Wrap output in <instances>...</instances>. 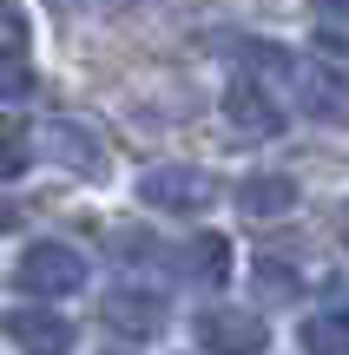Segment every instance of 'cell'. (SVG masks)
I'll list each match as a JSON object with an SVG mask.
<instances>
[{
    "instance_id": "cell-1",
    "label": "cell",
    "mask_w": 349,
    "mask_h": 355,
    "mask_svg": "<svg viewBox=\"0 0 349 355\" xmlns=\"http://www.w3.org/2000/svg\"><path fill=\"white\" fill-rule=\"evenodd\" d=\"M250 66L257 73H271L277 86H284V99L297 105L303 119H316V125H349V79L337 73V60H323V53H284L271 46V40H250Z\"/></svg>"
},
{
    "instance_id": "cell-2",
    "label": "cell",
    "mask_w": 349,
    "mask_h": 355,
    "mask_svg": "<svg viewBox=\"0 0 349 355\" xmlns=\"http://www.w3.org/2000/svg\"><path fill=\"white\" fill-rule=\"evenodd\" d=\"M13 290L33 296V303H53V296H79L86 290V257L73 243H33V250L13 263Z\"/></svg>"
},
{
    "instance_id": "cell-3",
    "label": "cell",
    "mask_w": 349,
    "mask_h": 355,
    "mask_svg": "<svg viewBox=\"0 0 349 355\" xmlns=\"http://www.w3.org/2000/svg\"><path fill=\"white\" fill-rule=\"evenodd\" d=\"M139 204H152V211H211L218 204V178H211L205 165H152L139 178Z\"/></svg>"
},
{
    "instance_id": "cell-4",
    "label": "cell",
    "mask_w": 349,
    "mask_h": 355,
    "mask_svg": "<svg viewBox=\"0 0 349 355\" xmlns=\"http://www.w3.org/2000/svg\"><path fill=\"white\" fill-rule=\"evenodd\" d=\"M224 125H231L244 145H264V139H277V132L290 125V112L264 92L257 73H237L231 86H224Z\"/></svg>"
},
{
    "instance_id": "cell-5",
    "label": "cell",
    "mask_w": 349,
    "mask_h": 355,
    "mask_svg": "<svg viewBox=\"0 0 349 355\" xmlns=\"http://www.w3.org/2000/svg\"><path fill=\"white\" fill-rule=\"evenodd\" d=\"M40 152H46L60 171L86 178V184L105 178V139L92 125H79V119H46V125H40Z\"/></svg>"
},
{
    "instance_id": "cell-6",
    "label": "cell",
    "mask_w": 349,
    "mask_h": 355,
    "mask_svg": "<svg viewBox=\"0 0 349 355\" xmlns=\"http://www.w3.org/2000/svg\"><path fill=\"white\" fill-rule=\"evenodd\" d=\"M99 322H105L112 336H132V343H152V336H165L171 309H165V296H158V290H139V283H119V290H105V303H99Z\"/></svg>"
},
{
    "instance_id": "cell-7",
    "label": "cell",
    "mask_w": 349,
    "mask_h": 355,
    "mask_svg": "<svg viewBox=\"0 0 349 355\" xmlns=\"http://www.w3.org/2000/svg\"><path fill=\"white\" fill-rule=\"evenodd\" d=\"M191 336L211 355H264L271 349V329H264V316H250V309H198Z\"/></svg>"
},
{
    "instance_id": "cell-8",
    "label": "cell",
    "mask_w": 349,
    "mask_h": 355,
    "mask_svg": "<svg viewBox=\"0 0 349 355\" xmlns=\"http://www.w3.org/2000/svg\"><path fill=\"white\" fill-rule=\"evenodd\" d=\"M7 336L20 343V355H73V322L53 316L46 303H20V309H7Z\"/></svg>"
},
{
    "instance_id": "cell-9",
    "label": "cell",
    "mask_w": 349,
    "mask_h": 355,
    "mask_svg": "<svg viewBox=\"0 0 349 355\" xmlns=\"http://www.w3.org/2000/svg\"><path fill=\"white\" fill-rule=\"evenodd\" d=\"M237 211H244V217H290V211H297V178L250 171L244 184H237Z\"/></svg>"
},
{
    "instance_id": "cell-10",
    "label": "cell",
    "mask_w": 349,
    "mask_h": 355,
    "mask_svg": "<svg viewBox=\"0 0 349 355\" xmlns=\"http://www.w3.org/2000/svg\"><path fill=\"white\" fill-rule=\"evenodd\" d=\"M178 270L191 283H231V243H224L218 230H198V237L178 250Z\"/></svg>"
},
{
    "instance_id": "cell-11",
    "label": "cell",
    "mask_w": 349,
    "mask_h": 355,
    "mask_svg": "<svg viewBox=\"0 0 349 355\" xmlns=\"http://www.w3.org/2000/svg\"><path fill=\"white\" fill-rule=\"evenodd\" d=\"M297 343H303V355H349V309H323V316H303Z\"/></svg>"
},
{
    "instance_id": "cell-12",
    "label": "cell",
    "mask_w": 349,
    "mask_h": 355,
    "mask_svg": "<svg viewBox=\"0 0 349 355\" xmlns=\"http://www.w3.org/2000/svg\"><path fill=\"white\" fill-rule=\"evenodd\" d=\"M33 92H40L33 66H26L20 53H0V105H26Z\"/></svg>"
},
{
    "instance_id": "cell-13",
    "label": "cell",
    "mask_w": 349,
    "mask_h": 355,
    "mask_svg": "<svg viewBox=\"0 0 349 355\" xmlns=\"http://www.w3.org/2000/svg\"><path fill=\"white\" fill-rule=\"evenodd\" d=\"M26 158H33V145H26V132L0 119V178H20V171H26Z\"/></svg>"
},
{
    "instance_id": "cell-14",
    "label": "cell",
    "mask_w": 349,
    "mask_h": 355,
    "mask_svg": "<svg viewBox=\"0 0 349 355\" xmlns=\"http://www.w3.org/2000/svg\"><path fill=\"white\" fill-rule=\"evenodd\" d=\"M257 283H264V296H297V277L277 257H257Z\"/></svg>"
},
{
    "instance_id": "cell-15",
    "label": "cell",
    "mask_w": 349,
    "mask_h": 355,
    "mask_svg": "<svg viewBox=\"0 0 349 355\" xmlns=\"http://www.w3.org/2000/svg\"><path fill=\"white\" fill-rule=\"evenodd\" d=\"M26 46V20L13 7H0V53H20Z\"/></svg>"
},
{
    "instance_id": "cell-16",
    "label": "cell",
    "mask_w": 349,
    "mask_h": 355,
    "mask_svg": "<svg viewBox=\"0 0 349 355\" xmlns=\"http://www.w3.org/2000/svg\"><path fill=\"white\" fill-rule=\"evenodd\" d=\"M112 250H119V257H158V243L145 237V230H139V237H132V230H119V237H112Z\"/></svg>"
},
{
    "instance_id": "cell-17",
    "label": "cell",
    "mask_w": 349,
    "mask_h": 355,
    "mask_svg": "<svg viewBox=\"0 0 349 355\" xmlns=\"http://www.w3.org/2000/svg\"><path fill=\"white\" fill-rule=\"evenodd\" d=\"M316 13H323L337 33H349V0H316Z\"/></svg>"
},
{
    "instance_id": "cell-18",
    "label": "cell",
    "mask_w": 349,
    "mask_h": 355,
    "mask_svg": "<svg viewBox=\"0 0 349 355\" xmlns=\"http://www.w3.org/2000/svg\"><path fill=\"white\" fill-rule=\"evenodd\" d=\"M7 230H20V204H13V198H0V237H7Z\"/></svg>"
},
{
    "instance_id": "cell-19",
    "label": "cell",
    "mask_w": 349,
    "mask_h": 355,
    "mask_svg": "<svg viewBox=\"0 0 349 355\" xmlns=\"http://www.w3.org/2000/svg\"><path fill=\"white\" fill-rule=\"evenodd\" d=\"M337 303H343V309H349V277H337Z\"/></svg>"
},
{
    "instance_id": "cell-20",
    "label": "cell",
    "mask_w": 349,
    "mask_h": 355,
    "mask_svg": "<svg viewBox=\"0 0 349 355\" xmlns=\"http://www.w3.org/2000/svg\"><path fill=\"white\" fill-rule=\"evenodd\" d=\"M343 243H349V198H343Z\"/></svg>"
}]
</instances>
